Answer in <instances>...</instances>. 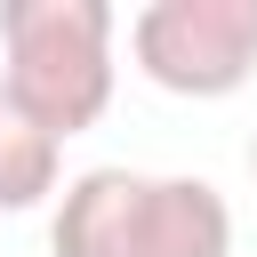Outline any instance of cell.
Masks as SVG:
<instances>
[{
	"label": "cell",
	"instance_id": "cell-2",
	"mask_svg": "<svg viewBox=\"0 0 257 257\" xmlns=\"http://www.w3.org/2000/svg\"><path fill=\"white\" fill-rule=\"evenodd\" d=\"M128 56L169 96H233L257 72V0H145L128 16Z\"/></svg>",
	"mask_w": 257,
	"mask_h": 257
},
{
	"label": "cell",
	"instance_id": "cell-5",
	"mask_svg": "<svg viewBox=\"0 0 257 257\" xmlns=\"http://www.w3.org/2000/svg\"><path fill=\"white\" fill-rule=\"evenodd\" d=\"M56 177H64V145H56L32 112H16L8 88H0V217L40 209V201L56 193Z\"/></svg>",
	"mask_w": 257,
	"mask_h": 257
},
{
	"label": "cell",
	"instance_id": "cell-3",
	"mask_svg": "<svg viewBox=\"0 0 257 257\" xmlns=\"http://www.w3.org/2000/svg\"><path fill=\"white\" fill-rule=\"evenodd\" d=\"M145 201H153L145 169H120V161L80 169L56 193L48 257H145Z\"/></svg>",
	"mask_w": 257,
	"mask_h": 257
},
{
	"label": "cell",
	"instance_id": "cell-4",
	"mask_svg": "<svg viewBox=\"0 0 257 257\" xmlns=\"http://www.w3.org/2000/svg\"><path fill=\"white\" fill-rule=\"evenodd\" d=\"M145 257H233V209L209 177H153Z\"/></svg>",
	"mask_w": 257,
	"mask_h": 257
},
{
	"label": "cell",
	"instance_id": "cell-1",
	"mask_svg": "<svg viewBox=\"0 0 257 257\" xmlns=\"http://www.w3.org/2000/svg\"><path fill=\"white\" fill-rule=\"evenodd\" d=\"M112 32L104 0H0V88L56 145L96 128L112 104Z\"/></svg>",
	"mask_w": 257,
	"mask_h": 257
},
{
	"label": "cell",
	"instance_id": "cell-6",
	"mask_svg": "<svg viewBox=\"0 0 257 257\" xmlns=\"http://www.w3.org/2000/svg\"><path fill=\"white\" fill-rule=\"evenodd\" d=\"M249 177H257V137H249Z\"/></svg>",
	"mask_w": 257,
	"mask_h": 257
}]
</instances>
